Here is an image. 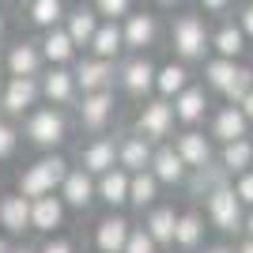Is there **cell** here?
Instances as JSON below:
<instances>
[{
  "instance_id": "6da1fadb",
  "label": "cell",
  "mask_w": 253,
  "mask_h": 253,
  "mask_svg": "<svg viewBox=\"0 0 253 253\" xmlns=\"http://www.w3.org/2000/svg\"><path fill=\"white\" fill-rule=\"evenodd\" d=\"M170 42H174V53H178L181 61H201L204 53H208V45H211V34H208L201 15L189 11V15H178V19H174Z\"/></svg>"
},
{
  "instance_id": "7a4b0ae2",
  "label": "cell",
  "mask_w": 253,
  "mask_h": 253,
  "mask_svg": "<svg viewBox=\"0 0 253 253\" xmlns=\"http://www.w3.org/2000/svg\"><path fill=\"white\" fill-rule=\"evenodd\" d=\"M64 178H68V163H64L61 155L38 159V163H34V167L19 178V193L34 201V197H45V193H53Z\"/></svg>"
},
{
  "instance_id": "3957f363",
  "label": "cell",
  "mask_w": 253,
  "mask_h": 253,
  "mask_svg": "<svg viewBox=\"0 0 253 253\" xmlns=\"http://www.w3.org/2000/svg\"><path fill=\"white\" fill-rule=\"evenodd\" d=\"M208 215L219 231H242V197L231 185H219L215 193H208Z\"/></svg>"
},
{
  "instance_id": "277c9868",
  "label": "cell",
  "mask_w": 253,
  "mask_h": 253,
  "mask_svg": "<svg viewBox=\"0 0 253 253\" xmlns=\"http://www.w3.org/2000/svg\"><path fill=\"white\" fill-rule=\"evenodd\" d=\"M27 136H31L38 148H57V144L68 136V125H64V117L57 114V110H38V114H31V121H27Z\"/></svg>"
},
{
  "instance_id": "5b68a950",
  "label": "cell",
  "mask_w": 253,
  "mask_h": 253,
  "mask_svg": "<svg viewBox=\"0 0 253 253\" xmlns=\"http://www.w3.org/2000/svg\"><path fill=\"white\" fill-rule=\"evenodd\" d=\"M76 84L87 91H106V87L114 84V61H106V57H87V61L76 64Z\"/></svg>"
},
{
  "instance_id": "8992f818",
  "label": "cell",
  "mask_w": 253,
  "mask_h": 253,
  "mask_svg": "<svg viewBox=\"0 0 253 253\" xmlns=\"http://www.w3.org/2000/svg\"><path fill=\"white\" fill-rule=\"evenodd\" d=\"M110 114H114V91H110V87H106V91H87V95H84V106H80V121H84V128L98 132V128L110 121Z\"/></svg>"
},
{
  "instance_id": "52a82bcc",
  "label": "cell",
  "mask_w": 253,
  "mask_h": 253,
  "mask_svg": "<svg viewBox=\"0 0 253 253\" xmlns=\"http://www.w3.org/2000/svg\"><path fill=\"white\" fill-rule=\"evenodd\" d=\"M38 91H42V87L34 84V76H11L0 102H4L8 114H27V110L34 106V98H38Z\"/></svg>"
},
{
  "instance_id": "ba28073f",
  "label": "cell",
  "mask_w": 253,
  "mask_h": 253,
  "mask_svg": "<svg viewBox=\"0 0 253 253\" xmlns=\"http://www.w3.org/2000/svg\"><path fill=\"white\" fill-rule=\"evenodd\" d=\"M125 49H148L151 42H155V34H159V23H155V15H148V11H128L125 15Z\"/></svg>"
},
{
  "instance_id": "9c48e42d",
  "label": "cell",
  "mask_w": 253,
  "mask_h": 253,
  "mask_svg": "<svg viewBox=\"0 0 253 253\" xmlns=\"http://www.w3.org/2000/svg\"><path fill=\"white\" fill-rule=\"evenodd\" d=\"M31 211H34V201L31 197H23V193H11L0 201V223L8 227L11 234H23L31 227Z\"/></svg>"
},
{
  "instance_id": "30bf717a",
  "label": "cell",
  "mask_w": 253,
  "mask_h": 253,
  "mask_svg": "<svg viewBox=\"0 0 253 253\" xmlns=\"http://www.w3.org/2000/svg\"><path fill=\"white\" fill-rule=\"evenodd\" d=\"M170 125H174V106H167L163 98L144 106V114H140V136L163 140V136L170 132Z\"/></svg>"
},
{
  "instance_id": "8fae6325",
  "label": "cell",
  "mask_w": 253,
  "mask_h": 253,
  "mask_svg": "<svg viewBox=\"0 0 253 253\" xmlns=\"http://www.w3.org/2000/svg\"><path fill=\"white\" fill-rule=\"evenodd\" d=\"M155 64L148 61V57H132V61L121 68V84H125L128 95H148L151 87H155Z\"/></svg>"
},
{
  "instance_id": "7c38bea8",
  "label": "cell",
  "mask_w": 253,
  "mask_h": 253,
  "mask_svg": "<svg viewBox=\"0 0 253 253\" xmlns=\"http://www.w3.org/2000/svg\"><path fill=\"white\" fill-rule=\"evenodd\" d=\"M98 27H102V15H98L95 8H76V11H68V15H64V31L72 34L76 45H91Z\"/></svg>"
},
{
  "instance_id": "4fadbf2b",
  "label": "cell",
  "mask_w": 253,
  "mask_h": 253,
  "mask_svg": "<svg viewBox=\"0 0 253 253\" xmlns=\"http://www.w3.org/2000/svg\"><path fill=\"white\" fill-rule=\"evenodd\" d=\"M61 193L72 208H87V204L95 201L98 185L91 181V170H68V178L61 181Z\"/></svg>"
},
{
  "instance_id": "5bb4252c",
  "label": "cell",
  "mask_w": 253,
  "mask_h": 253,
  "mask_svg": "<svg viewBox=\"0 0 253 253\" xmlns=\"http://www.w3.org/2000/svg\"><path fill=\"white\" fill-rule=\"evenodd\" d=\"M38 45H42V57L49 64H68L76 57V42H72V34L64 31V27H49Z\"/></svg>"
},
{
  "instance_id": "9a60e30c",
  "label": "cell",
  "mask_w": 253,
  "mask_h": 253,
  "mask_svg": "<svg viewBox=\"0 0 253 253\" xmlns=\"http://www.w3.org/2000/svg\"><path fill=\"white\" fill-rule=\"evenodd\" d=\"M185 159H181L178 148H159L155 155H151V170H155L159 181H167V185H178V181H185Z\"/></svg>"
},
{
  "instance_id": "2e32d148",
  "label": "cell",
  "mask_w": 253,
  "mask_h": 253,
  "mask_svg": "<svg viewBox=\"0 0 253 253\" xmlns=\"http://www.w3.org/2000/svg\"><path fill=\"white\" fill-rule=\"evenodd\" d=\"M128 234H132L128 219H121V215H110V219H102V223H98L95 242H98V250H102V253H125Z\"/></svg>"
},
{
  "instance_id": "e0dca14e",
  "label": "cell",
  "mask_w": 253,
  "mask_h": 253,
  "mask_svg": "<svg viewBox=\"0 0 253 253\" xmlns=\"http://www.w3.org/2000/svg\"><path fill=\"white\" fill-rule=\"evenodd\" d=\"M95 57H106V61H117L121 49H125V31H121V23L117 19H106L102 27L95 31V42H91Z\"/></svg>"
},
{
  "instance_id": "ac0fdd59",
  "label": "cell",
  "mask_w": 253,
  "mask_h": 253,
  "mask_svg": "<svg viewBox=\"0 0 253 253\" xmlns=\"http://www.w3.org/2000/svg\"><path fill=\"white\" fill-rule=\"evenodd\" d=\"M38 68H42V45H34V42L11 45V53H8V76H38Z\"/></svg>"
},
{
  "instance_id": "d6986e66",
  "label": "cell",
  "mask_w": 253,
  "mask_h": 253,
  "mask_svg": "<svg viewBox=\"0 0 253 253\" xmlns=\"http://www.w3.org/2000/svg\"><path fill=\"white\" fill-rule=\"evenodd\" d=\"M76 72H68L64 64H57L49 76L42 80V95L49 98V102H72V95H76Z\"/></svg>"
},
{
  "instance_id": "ffe728a7",
  "label": "cell",
  "mask_w": 253,
  "mask_h": 253,
  "mask_svg": "<svg viewBox=\"0 0 253 253\" xmlns=\"http://www.w3.org/2000/svg\"><path fill=\"white\" fill-rule=\"evenodd\" d=\"M151 155H155V151H151L148 136H128L125 144L117 148V159H121V167L132 170V174H136V170H148V167H151Z\"/></svg>"
},
{
  "instance_id": "44dd1931",
  "label": "cell",
  "mask_w": 253,
  "mask_h": 253,
  "mask_svg": "<svg viewBox=\"0 0 253 253\" xmlns=\"http://www.w3.org/2000/svg\"><path fill=\"white\" fill-rule=\"evenodd\" d=\"M128 170H106V174H98V197H102L110 208H117V204L128 201Z\"/></svg>"
},
{
  "instance_id": "7402d4cb",
  "label": "cell",
  "mask_w": 253,
  "mask_h": 253,
  "mask_svg": "<svg viewBox=\"0 0 253 253\" xmlns=\"http://www.w3.org/2000/svg\"><path fill=\"white\" fill-rule=\"evenodd\" d=\"M64 219V204L53 197V193H45V197H34V211H31V227H38V231H53V227H61Z\"/></svg>"
},
{
  "instance_id": "603a6c76",
  "label": "cell",
  "mask_w": 253,
  "mask_h": 253,
  "mask_svg": "<svg viewBox=\"0 0 253 253\" xmlns=\"http://www.w3.org/2000/svg\"><path fill=\"white\" fill-rule=\"evenodd\" d=\"M204 110H208V98H204L201 87H185V91L174 98V117H178V121H185V125L201 121Z\"/></svg>"
},
{
  "instance_id": "cb8c5ba5",
  "label": "cell",
  "mask_w": 253,
  "mask_h": 253,
  "mask_svg": "<svg viewBox=\"0 0 253 253\" xmlns=\"http://www.w3.org/2000/svg\"><path fill=\"white\" fill-rule=\"evenodd\" d=\"M246 128H250V117L242 114V106H227L219 117H215V136L223 144H231V140H242Z\"/></svg>"
},
{
  "instance_id": "d4e9b609",
  "label": "cell",
  "mask_w": 253,
  "mask_h": 253,
  "mask_svg": "<svg viewBox=\"0 0 253 253\" xmlns=\"http://www.w3.org/2000/svg\"><path fill=\"white\" fill-rule=\"evenodd\" d=\"M155 87H159V95L163 98H178L185 87H189V72H185V64H163L155 72Z\"/></svg>"
},
{
  "instance_id": "484cf974",
  "label": "cell",
  "mask_w": 253,
  "mask_h": 253,
  "mask_svg": "<svg viewBox=\"0 0 253 253\" xmlns=\"http://www.w3.org/2000/svg\"><path fill=\"white\" fill-rule=\"evenodd\" d=\"M211 49L219 53V57H242V49H246V31L242 27H234V23H223L219 31L211 34Z\"/></svg>"
},
{
  "instance_id": "4316f807",
  "label": "cell",
  "mask_w": 253,
  "mask_h": 253,
  "mask_svg": "<svg viewBox=\"0 0 253 253\" xmlns=\"http://www.w3.org/2000/svg\"><path fill=\"white\" fill-rule=\"evenodd\" d=\"M227 174L231 170L227 167H211V163H204V167H193V178H189V189L197 193V197H208V193H215L219 185H227Z\"/></svg>"
},
{
  "instance_id": "83f0119b",
  "label": "cell",
  "mask_w": 253,
  "mask_h": 253,
  "mask_svg": "<svg viewBox=\"0 0 253 253\" xmlns=\"http://www.w3.org/2000/svg\"><path fill=\"white\" fill-rule=\"evenodd\" d=\"M178 151H181V159H185L189 167H204V163H211V144H208V136H201V132H185V136H178Z\"/></svg>"
},
{
  "instance_id": "f1b7e54d",
  "label": "cell",
  "mask_w": 253,
  "mask_h": 253,
  "mask_svg": "<svg viewBox=\"0 0 253 253\" xmlns=\"http://www.w3.org/2000/svg\"><path fill=\"white\" fill-rule=\"evenodd\" d=\"M114 159H117L114 140H95V144L84 151V170H91V174H106V170H114Z\"/></svg>"
},
{
  "instance_id": "f546056e",
  "label": "cell",
  "mask_w": 253,
  "mask_h": 253,
  "mask_svg": "<svg viewBox=\"0 0 253 253\" xmlns=\"http://www.w3.org/2000/svg\"><path fill=\"white\" fill-rule=\"evenodd\" d=\"M223 167L231 170V174H242V170L253 167V144L250 140H231V144H223V159H219Z\"/></svg>"
},
{
  "instance_id": "4dcf8cb0",
  "label": "cell",
  "mask_w": 253,
  "mask_h": 253,
  "mask_svg": "<svg viewBox=\"0 0 253 253\" xmlns=\"http://www.w3.org/2000/svg\"><path fill=\"white\" fill-rule=\"evenodd\" d=\"M155 189H159L155 170H136V174L128 178V201L136 204V208H144V204L155 201Z\"/></svg>"
},
{
  "instance_id": "1f68e13d",
  "label": "cell",
  "mask_w": 253,
  "mask_h": 253,
  "mask_svg": "<svg viewBox=\"0 0 253 253\" xmlns=\"http://www.w3.org/2000/svg\"><path fill=\"white\" fill-rule=\"evenodd\" d=\"M64 15H68V11H64V0H31V23L42 27V31L61 27Z\"/></svg>"
},
{
  "instance_id": "d6a6232c",
  "label": "cell",
  "mask_w": 253,
  "mask_h": 253,
  "mask_svg": "<svg viewBox=\"0 0 253 253\" xmlns=\"http://www.w3.org/2000/svg\"><path fill=\"white\" fill-rule=\"evenodd\" d=\"M238 72H242V68H238L231 57H215V61L204 64V80H208V87H215V91H227Z\"/></svg>"
},
{
  "instance_id": "836d02e7",
  "label": "cell",
  "mask_w": 253,
  "mask_h": 253,
  "mask_svg": "<svg viewBox=\"0 0 253 253\" xmlns=\"http://www.w3.org/2000/svg\"><path fill=\"white\" fill-rule=\"evenodd\" d=\"M174 227H178V215H174V208H155V211L148 215V231H151V238H155L159 246L174 242Z\"/></svg>"
},
{
  "instance_id": "e575fe53",
  "label": "cell",
  "mask_w": 253,
  "mask_h": 253,
  "mask_svg": "<svg viewBox=\"0 0 253 253\" xmlns=\"http://www.w3.org/2000/svg\"><path fill=\"white\" fill-rule=\"evenodd\" d=\"M201 234H204V223L201 215H178V227H174V242L181 246V250H193V246L201 242Z\"/></svg>"
},
{
  "instance_id": "d590c367",
  "label": "cell",
  "mask_w": 253,
  "mask_h": 253,
  "mask_svg": "<svg viewBox=\"0 0 253 253\" xmlns=\"http://www.w3.org/2000/svg\"><path fill=\"white\" fill-rule=\"evenodd\" d=\"M250 91H253V72H250V68H242V72L234 76V84L227 87L223 95H227V102H231V106H238L246 95H250Z\"/></svg>"
},
{
  "instance_id": "8d00e7d4",
  "label": "cell",
  "mask_w": 253,
  "mask_h": 253,
  "mask_svg": "<svg viewBox=\"0 0 253 253\" xmlns=\"http://www.w3.org/2000/svg\"><path fill=\"white\" fill-rule=\"evenodd\" d=\"M95 11L102 19H125L132 11V0H95Z\"/></svg>"
},
{
  "instance_id": "74e56055",
  "label": "cell",
  "mask_w": 253,
  "mask_h": 253,
  "mask_svg": "<svg viewBox=\"0 0 253 253\" xmlns=\"http://www.w3.org/2000/svg\"><path fill=\"white\" fill-rule=\"evenodd\" d=\"M155 238H151V231L144 227V231H132L128 234V242H125V253H155Z\"/></svg>"
},
{
  "instance_id": "f35d334b",
  "label": "cell",
  "mask_w": 253,
  "mask_h": 253,
  "mask_svg": "<svg viewBox=\"0 0 253 253\" xmlns=\"http://www.w3.org/2000/svg\"><path fill=\"white\" fill-rule=\"evenodd\" d=\"M234 193L242 197V204H253V170H242L234 181Z\"/></svg>"
},
{
  "instance_id": "ab89813d",
  "label": "cell",
  "mask_w": 253,
  "mask_h": 253,
  "mask_svg": "<svg viewBox=\"0 0 253 253\" xmlns=\"http://www.w3.org/2000/svg\"><path fill=\"white\" fill-rule=\"evenodd\" d=\"M15 151V128L8 121H0V159H8Z\"/></svg>"
},
{
  "instance_id": "60d3db41",
  "label": "cell",
  "mask_w": 253,
  "mask_h": 253,
  "mask_svg": "<svg viewBox=\"0 0 253 253\" xmlns=\"http://www.w3.org/2000/svg\"><path fill=\"white\" fill-rule=\"evenodd\" d=\"M238 27L246 31V38H253V0L242 8V15H238Z\"/></svg>"
},
{
  "instance_id": "b9f144b4",
  "label": "cell",
  "mask_w": 253,
  "mask_h": 253,
  "mask_svg": "<svg viewBox=\"0 0 253 253\" xmlns=\"http://www.w3.org/2000/svg\"><path fill=\"white\" fill-rule=\"evenodd\" d=\"M201 8L204 11H227V8H231V0H201Z\"/></svg>"
},
{
  "instance_id": "7bdbcfd3",
  "label": "cell",
  "mask_w": 253,
  "mask_h": 253,
  "mask_svg": "<svg viewBox=\"0 0 253 253\" xmlns=\"http://www.w3.org/2000/svg\"><path fill=\"white\" fill-rule=\"evenodd\" d=\"M42 253H72V246L57 238V242H45V250H42Z\"/></svg>"
},
{
  "instance_id": "ee69618b",
  "label": "cell",
  "mask_w": 253,
  "mask_h": 253,
  "mask_svg": "<svg viewBox=\"0 0 253 253\" xmlns=\"http://www.w3.org/2000/svg\"><path fill=\"white\" fill-rule=\"evenodd\" d=\"M238 106H242V114H246V117H250V121H253V91H250V95H246V98H242V102H238Z\"/></svg>"
},
{
  "instance_id": "f6af8a7d",
  "label": "cell",
  "mask_w": 253,
  "mask_h": 253,
  "mask_svg": "<svg viewBox=\"0 0 253 253\" xmlns=\"http://www.w3.org/2000/svg\"><path fill=\"white\" fill-rule=\"evenodd\" d=\"M242 231H250V238H253V211L246 215V223H242Z\"/></svg>"
},
{
  "instance_id": "bcb514c9",
  "label": "cell",
  "mask_w": 253,
  "mask_h": 253,
  "mask_svg": "<svg viewBox=\"0 0 253 253\" xmlns=\"http://www.w3.org/2000/svg\"><path fill=\"white\" fill-rule=\"evenodd\" d=\"M238 253H253V238H250V242H242V250H238Z\"/></svg>"
},
{
  "instance_id": "7dc6e473",
  "label": "cell",
  "mask_w": 253,
  "mask_h": 253,
  "mask_svg": "<svg viewBox=\"0 0 253 253\" xmlns=\"http://www.w3.org/2000/svg\"><path fill=\"white\" fill-rule=\"evenodd\" d=\"M208 253H231V250H227V246H211Z\"/></svg>"
},
{
  "instance_id": "c3c4849f",
  "label": "cell",
  "mask_w": 253,
  "mask_h": 253,
  "mask_svg": "<svg viewBox=\"0 0 253 253\" xmlns=\"http://www.w3.org/2000/svg\"><path fill=\"white\" fill-rule=\"evenodd\" d=\"M0 34H4V11H0Z\"/></svg>"
},
{
  "instance_id": "681fc988",
  "label": "cell",
  "mask_w": 253,
  "mask_h": 253,
  "mask_svg": "<svg viewBox=\"0 0 253 253\" xmlns=\"http://www.w3.org/2000/svg\"><path fill=\"white\" fill-rule=\"evenodd\" d=\"M155 4H178V0H155Z\"/></svg>"
},
{
  "instance_id": "f907efd6",
  "label": "cell",
  "mask_w": 253,
  "mask_h": 253,
  "mask_svg": "<svg viewBox=\"0 0 253 253\" xmlns=\"http://www.w3.org/2000/svg\"><path fill=\"white\" fill-rule=\"evenodd\" d=\"M0 253H8V246H4V238H0Z\"/></svg>"
},
{
  "instance_id": "816d5d0a",
  "label": "cell",
  "mask_w": 253,
  "mask_h": 253,
  "mask_svg": "<svg viewBox=\"0 0 253 253\" xmlns=\"http://www.w3.org/2000/svg\"><path fill=\"white\" fill-rule=\"evenodd\" d=\"M15 253H34V250H15Z\"/></svg>"
}]
</instances>
